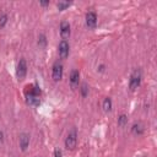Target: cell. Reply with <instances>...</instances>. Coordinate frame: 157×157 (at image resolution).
<instances>
[{
    "label": "cell",
    "mask_w": 157,
    "mask_h": 157,
    "mask_svg": "<svg viewBox=\"0 0 157 157\" xmlns=\"http://www.w3.org/2000/svg\"><path fill=\"white\" fill-rule=\"evenodd\" d=\"M18 141H20V147H21V150H22V151H26L27 147H28V145H29V135L26 134V132L20 134Z\"/></svg>",
    "instance_id": "8"
},
{
    "label": "cell",
    "mask_w": 157,
    "mask_h": 157,
    "mask_svg": "<svg viewBox=\"0 0 157 157\" xmlns=\"http://www.w3.org/2000/svg\"><path fill=\"white\" fill-rule=\"evenodd\" d=\"M38 45L40 48H45L47 47V38H45L44 34H39V37H38Z\"/></svg>",
    "instance_id": "14"
},
{
    "label": "cell",
    "mask_w": 157,
    "mask_h": 157,
    "mask_svg": "<svg viewBox=\"0 0 157 157\" xmlns=\"http://www.w3.org/2000/svg\"><path fill=\"white\" fill-rule=\"evenodd\" d=\"M6 22H7V15L4 13V15L0 16V28L4 27V26L6 25Z\"/></svg>",
    "instance_id": "17"
},
{
    "label": "cell",
    "mask_w": 157,
    "mask_h": 157,
    "mask_svg": "<svg viewBox=\"0 0 157 157\" xmlns=\"http://www.w3.org/2000/svg\"><path fill=\"white\" fill-rule=\"evenodd\" d=\"M52 77L54 81H60L63 77V64L56 61L53 65V70H52Z\"/></svg>",
    "instance_id": "4"
},
{
    "label": "cell",
    "mask_w": 157,
    "mask_h": 157,
    "mask_svg": "<svg viewBox=\"0 0 157 157\" xmlns=\"http://www.w3.org/2000/svg\"><path fill=\"white\" fill-rule=\"evenodd\" d=\"M77 145V131L75 128H72L69 132H67V136L65 139V147L67 150H74Z\"/></svg>",
    "instance_id": "2"
},
{
    "label": "cell",
    "mask_w": 157,
    "mask_h": 157,
    "mask_svg": "<svg viewBox=\"0 0 157 157\" xmlns=\"http://www.w3.org/2000/svg\"><path fill=\"white\" fill-rule=\"evenodd\" d=\"M104 69H105L104 64H101V65L98 66V71H99V72H103V71H104Z\"/></svg>",
    "instance_id": "19"
},
{
    "label": "cell",
    "mask_w": 157,
    "mask_h": 157,
    "mask_svg": "<svg viewBox=\"0 0 157 157\" xmlns=\"http://www.w3.org/2000/svg\"><path fill=\"white\" fill-rule=\"evenodd\" d=\"M128 123V117L125 114H121L119 118H118V125L119 126H125V124Z\"/></svg>",
    "instance_id": "15"
},
{
    "label": "cell",
    "mask_w": 157,
    "mask_h": 157,
    "mask_svg": "<svg viewBox=\"0 0 157 157\" xmlns=\"http://www.w3.org/2000/svg\"><path fill=\"white\" fill-rule=\"evenodd\" d=\"M97 25V15L93 11H88L86 13V26L88 28H94Z\"/></svg>",
    "instance_id": "7"
},
{
    "label": "cell",
    "mask_w": 157,
    "mask_h": 157,
    "mask_svg": "<svg viewBox=\"0 0 157 157\" xmlns=\"http://www.w3.org/2000/svg\"><path fill=\"white\" fill-rule=\"evenodd\" d=\"M26 102H27V104H29V105H32V107H38V105L40 104L39 97H38V96H33V94H27Z\"/></svg>",
    "instance_id": "10"
},
{
    "label": "cell",
    "mask_w": 157,
    "mask_h": 157,
    "mask_svg": "<svg viewBox=\"0 0 157 157\" xmlns=\"http://www.w3.org/2000/svg\"><path fill=\"white\" fill-rule=\"evenodd\" d=\"M54 157H63L61 150H59V148H55V151H54Z\"/></svg>",
    "instance_id": "18"
},
{
    "label": "cell",
    "mask_w": 157,
    "mask_h": 157,
    "mask_svg": "<svg viewBox=\"0 0 157 157\" xmlns=\"http://www.w3.org/2000/svg\"><path fill=\"white\" fill-rule=\"evenodd\" d=\"M141 77H142L141 70H140V69H135V70L132 71L131 76H130V81H129V88H130V91H135V90L140 86V83H141Z\"/></svg>",
    "instance_id": "1"
},
{
    "label": "cell",
    "mask_w": 157,
    "mask_h": 157,
    "mask_svg": "<svg viewBox=\"0 0 157 157\" xmlns=\"http://www.w3.org/2000/svg\"><path fill=\"white\" fill-rule=\"evenodd\" d=\"M102 107H103V110H104V112H110V110H112V99H110L109 97L104 98Z\"/></svg>",
    "instance_id": "11"
},
{
    "label": "cell",
    "mask_w": 157,
    "mask_h": 157,
    "mask_svg": "<svg viewBox=\"0 0 157 157\" xmlns=\"http://www.w3.org/2000/svg\"><path fill=\"white\" fill-rule=\"evenodd\" d=\"M26 74H27V63L22 58V59H20V61L17 64V69H16V75H17L18 81H22L25 78Z\"/></svg>",
    "instance_id": "3"
},
{
    "label": "cell",
    "mask_w": 157,
    "mask_h": 157,
    "mask_svg": "<svg viewBox=\"0 0 157 157\" xmlns=\"http://www.w3.org/2000/svg\"><path fill=\"white\" fill-rule=\"evenodd\" d=\"M78 80H80V72H78V70L75 69L70 74V85L72 88H75L78 85Z\"/></svg>",
    "instance_id": "9"
},
{
    "label": "cell",
    "mask_w": 157,
    "mask_h": 157,
    "mask_svg": "<svg viewBox=\"0 0 157 157\" xmlns=\"http://www.w3.org/2000/svg\"><path fill=\"white\" fill-rule=\"evenodd\" d=\"M81 94H82V97H86L87 94H88V86H87V83L86 82H83L82 85H81Z\"/></svg>",
    "instance_id": "16"
},
{
    "label": "cell",
    "mask_w": 157,
    "mask_h": 157,
    "mask_svg": "<svg viewBox=\"0 0 157 157\" xmlns=\"http://www.w3.org/2000/svg\"><path fill=\"white\" fill-rule=\"evenodd\" d=\"M70 5H71L70 1H58V2H56V7L59 9V11H63V10L67 9Z\"/></svg>",
    "instance_id": "12"
},
{
    "label": "cell",
    "mask_w": 157,
    "mask_h": 157,
    "mask_svg": "<svg viewBox=\"0 0 157 157\" xmlns=\"http://www.w3.org/2000/svg\"><path fill=\"white\" fill-rule=\"evenodd\" d=\"M71 34V29H70V23L67 21H61L60 23V36L63 38V40L69 39Z\"/></svg>",
    "instance_id": "6"
},
{
    "label": "cell",
    "mask_w": 157,
    "mask_h": 157,
    "mask_svg": "<svg viewBox=\"0 0 157 157\" xmlns=\"http://www.w3.org/2000/svg\"><path fill=\"white\" fill-rule=\"evenodd\" d=\"M69 52H70V45L66 40H61L58 45V53H59V56L61 59H66L69 56Z\"/></svg>",
    "instance_id": "5"
},
{
    "label": "cell",
    "mask_w": 157,
    "mask_h": 157,
    "mask_svg": "<svg viewBox=\"0 0 157 157\" xmlns=\"http://www.w3.org/2000/svg\"><path fill=\"white\" fill-rule=\"evenodd\" d=\"M131 130H132V132H134L135 135H141V134L144 132V128H142L141 124H134Z\"/></svg>",
    "instance_id": "13"
},
{
    "label": "cell",
    "mask_w": 157,
    "mask_h": 157,
    "mask_svg": "<svg viewBox=\"0 0 157 157\" xmlns=\"http://www.w3.org/2000/svg\"><path fill=\"white\" fill-rule=\"evenodd\" d=\"M39 4H40L42 6H47V5H49V1H40Z\"/></svg>",
    "instance_id": "21"
},
{
    "label": "cell",
    "mask_w": 157,
    "mask_h": 157,
    "mask_svg": "<svg viewBox=\"0 0 157 157\" xmlns=\"http://www.w3.org/2000/svg\"><path fill=\"white\" fill-rule=\"evenodd\" d=\"M2 141H4V132L0 131V144H2Z\"/></svg>",
    "instance_id": "20"
}]
</instances>
